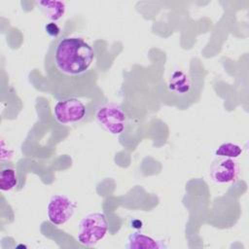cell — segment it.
<instances>
[{
	"label": "cell",
	"mask_w": 249,
	"mask_h": 249,
	"mask_svg": "<svg viewBox=\"0 0 249 249\" xmlns=\"http://www.w3.org/2000/svg\"><path fill=\"white\" fill-rule=\"evenodd\" d=\"M51 53L56 71L69 77L86 73L95 57L93 48L78 36H64L58 39L52 47Z\"/></svg>",
	"instance_id": "6da1fadb"
},
{
	"label": "cell",
	"mask_w": 249,
	"mask_h": 249,
	"mask_svg": "<svg viewBox=\"0 0 249 249\" xmlns=\"http://www.w3.org/2000/svg\"><path fill=\"white\" fill-rule=\"evenodd\" d=\"M107 231L106 216L100 212L89 213L79 223L77 239L85 246H93L106 236Z\"/></svg>",
	"instance_id": "7a4b0ae2"
},
{
	"label": "cell",
	"mask_w": 249,
	"mask_h": 249,
	"mask_svg": "<svg viewBox=\"0 0 249 249\" xmlns=\"http://www.w3.org/2000/svg\"><path fill=\"white\" fill-rule=\"evenodd\" d=\"M95 120L112 135H120L124 131L126 116L122 107L115 103H106L98 107Z\"/></svg>",
	"instance_id": "3957f363"
},
{
	"label": "cell",
	"mask_w": 249,
	"mask_h": 249,
	"mask_svg": "<svg viewBox=\"0 0 249 249\" xmlns=\"http://www.w3.org/2000/svg\"><path fill=\"white\" fill-rule=\"evenodd\" d=\"M77 208V203L70 196L62 194H56L51 196L47 205V215L49 221L61 226L67 223Z\"/></svg>",
	"instance_id": "277c9868"
},
{
	"label": "cell",
	"mask_w": 249,
	"mask_h": 249,
	"mask_svg": "<svg viewBox=\"0 0 249 249\" xmlns=\"http://www.w3.org/2000/svg\"><path fill=\"white\" fill-rule=\"evenodd\" d=\"M240 165L235 159L216 157L209 167V178L218 185H230L238 180Z\"/></svg>",
	"instance_id": "5b68a950"
},
{
	"label": "cell",
	"mask_w": 249,
	"mask_h": 249,
	"mask_svg": "<svg viewBox=\"0 0 249 249\" xmlns=\"http://www.w3.org/2000/svg\"><path fill=\"white\" fill-rule=\"evenodd\" d=\"M86 113V105L75 97L59 100L53 107L54 118L61 124L80 123L85 119Z\"/></svg>",
	"instance_id": "8992f818"
},
{
	"label": "cell",
	"mask_w": 249,
	"mask_h": 249,
	"mask_svg": "<svg viewBox=\"0 0 249 249\" xmlns=\"http://www.w3.org/2000/svg\"><path fill=\"white\" fill-rule=\"evenodd\" d=\"M127 249H166L167 245L162 240H157L140 231L131 232L124 245Z\"/></svg>",
	"instance_id": "52a82bcc"
},
{
	"label": "cell",
	"mask_w": 249,
	"mask_h": 249,
	"mask_svg": "<svg viewBox=\"0 0 249 249\" xmlns=\"http://www.w3.org/2000/svg\"><path fill=\"white\" fill-rule=\"evenodd\" d=\"M37 5L41 12L45 15V17H47L51 21L53 22L59 20L64 16L66 11L65 3L57 0L38 1Z\"/></svg>",
	"instance_id": "ba28073f"
},
{
	"label": "cell",
	"mask_w": 249,
	"mask_h": 249,
	"mask_svg": "<svg viewBox=\"0 0 249 249\" xmlns=\"http://www.w3.org/2000/svg\"><path fill=\"white\" fill-rule=\"evenodd\" d=\"M191 85L190 78L181 70L174 71L168 81L169 89L178 94L187 93L191 89Z\"/></svg>",
	"instance_id": "9c48e42d"
},
{
	"label": "cell",
	"mask_w": 249,
	"mask_h": 249,
	"mask_svg": "<svg viewBox=\"0 0 249 249\" xmlns=\"http://www.w3.org/2000/svg\"><path fill=\"white\" fill-rule=\"evenodd\" d=\"M243 153V148L234 142H225L219 145L214 151L216 157H223L229 159H237Z\"/></svg>",
	"instance_id": "30bf717a"
},
{
	"label": "cell",
	"mask_w": 249,
	"mask_h": 249,
	"mask_svg": "<svg viewBox=\"0 0 249 249\" xmlns=\"http://www.w3.org/2000/svg\"><path fill=\"white\" fill-rule=\"evenodd\" d=\"M18 185L17 172L13 167H3L0 172V190L9 192Z\"/></svg>",
	"instance_id": "8fae6325"
},
{
	"label": "cell",
	"mask_w": 249,
	"mask_h": 249,
	"mask_svg": "<svg viewBox=\"0 0 249 249\" xmlns=\"http://www.w3.org/2000/svg\"><path fill=\"white\" fill-rule=\"evenodd\" d=\"M45 31L50 37L56 38L60 33V28L55 22L51 21L45 25Z\"/></svg>",
	"instance_id": "7c38bea8"
},
{
	"label": "cell",
	"mask_w": 249,
	"mask_h": 249,
	"mask_svg": "<svg viewBox=\"0 0 249 249\" xmlns=\"http://www.w3.org/2000/svg\"><path fill=\"white\" fill-rule=\"evenodd\" d=\"M129 225H130L131 228H133V229H135V230H140V229H142V227H143V223H142V221L139 220V219H132V220L130 221Z\"/></svg>",
	"instance_id": "4fadbf2b"
}]
</instances>
